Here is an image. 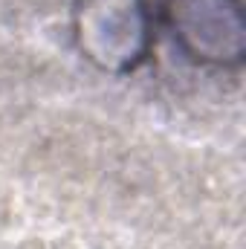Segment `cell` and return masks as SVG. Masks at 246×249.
<instances>
[{"label": "cell", "mask_w": 246, "mask_h": 249, "mask_svg": "<svg viewBox=\"0 0 246 249\" xmlns=\"http://www.w3.org/2000/svg\"><path fill=\"white\" fill-rule=\"evenodd\" d=\"M72 35L78 53L93 67L127 75L151 53V6L148 0H75Z\"/></svg>", "instance_id": "obj_1"}, {"label": "cell", "mask_w": 246, "mask_h": 249, "mask_svg": "<svg viewBox=\"0 0 246 249\" xmlns=\"http://www.w3.org/2000/svg\"><path fill=\"white\" fill-rule=\"evenodd\" d=\"M159 20L185 58L203 67L232 70L246 55L241 0H159Z\"/></svg>", "instance_id": "obj_2"}]
</instances>
